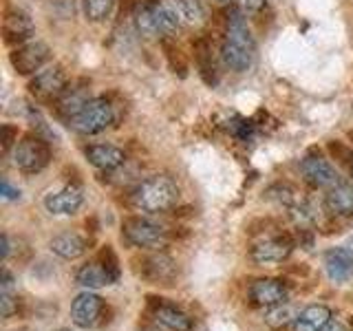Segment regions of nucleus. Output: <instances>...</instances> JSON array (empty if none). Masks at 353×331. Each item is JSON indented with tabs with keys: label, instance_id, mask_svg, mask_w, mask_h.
<instances>
[{
	"label": "nucleus",
	"instance_id": "1a4fd4ad",
	"mask_svg": "<svg viewBox=\"0 0 353 331\" xmlns=\"http://www.w3.org/2000/svg\"><path fill=\"white\" fill-rule=\"evenodd\" d=\"M75 281L84 290H102V287L110 285L117 281V268H115V259L106 263V261H91L82 265L75 274Z\"/></svg>",
	"mask_w": 353,
	"mask_h": 331
},
{
	"label": "nucleus",
	"instance_id": "473e14b6",
	"mask_svg": "<svg viewBox=\"0 0 353 331\" xmlns=\"http://www.w3.org/2000/svg\"><path fill=\"white\" fill-rule=\"evenodd\" d=\"M9 252H11V245H9V237L3 234V261L9 259Z\"/></svg>",
	"mask_w": 353,
	"mask_h": 331
},
{
	"label": "nucleus",
	"instance_id": "9d476101",
	"mask_svg": "<svg viewBox=\"0 0 353 331\" xmlns=\"http://www.w3.org/2000/svg\"><path fill=\"white\" fill-rule=\"evenodd\" d=\"M3 36L7 44H25L33 36V20L25 9L7 7L3 16Z\"/></svg>",
	"mask_w": 353,
	"mask_h": 331
},
{
	"label": "nucleus",
	"instance_id": "cd10ccee",
	"mask_svg": "<svg viewBox=\"0 0 353 331\" xmlns=\"http://www.w3.org/2000/svg\"><path fill=\"white\" fill-rule=\"evenodd\" d=\"M115 9V0H84V11L86 18L91 22H102L106 20Z\"/></svg>",
	"mask_w": 353,
	"mask_h": 331
},
{
	"label": "nucleus",
	"instance_id": "e433bc0d",
	"mask_svg": "<svg viewBox=\"0 0 353 331\" xmlns=\"http://www.w3.org/2000/svg\"><path fill=\"white\" fill-rule=\"evenodd\" d=\"M351 174H353V163H351Z\"/></svg>",
	"mask_w": 353,
	"mask_h": 331
},
{
	"label": "nucleus",
	"instance_id": "dca6fc26",
	"mask_svg": "<svg viewBox=\"0 0 353 331\" xmlns=\"http://www.w3.org/2000/svg\"><path fill=\"white\" fill-rule=\"evenodd\" d=\"M152 320L154 325L163 331H192V318L179 307L170 303H154L152 305Z\"/></svg>",
	"mask_w": 353,
	"mask_h": 331
},
{
	"label": "nucleus",
	"instance_id": "a211bd4d",
	"mask_svg": "<svg viewBox=\"0 0 353 331\" xmlns=\"http://www.w3.org/2000/svg\"><path fill=\"white\" fill-rule=\"evenodd\" d=\"M84 154H86V159L95 166V168L104 170V172L115 170L126 161L124 150L113 146V143H93V146L84 148Z\"/></svg>",
	"mask_w": 353,
	"mask_h": 331
},
{
	"label": "nucleus",
	"instance_id": "6e6552de",
	"mask_svg": "<svg viewBox=\"0 0 353 331\" xmlns=\"http://www.w3.org/2000/svg\"><path fill=\"white\" fill-rule=\"evenodd\" d=\"M104 312V301L93 290H84L75 296L71 303V318L80 329H91L97 325L99 316Z\"/></svg>",
	"mask_w": 353,
	"mask_h": 331
},
{
	"label": "nucleus",
	"instance_id": "a878e982",
	"mask_svg": "<svg viewBox=\"0 0 353 331\" xmlns=\"http://www.w3.org/2000/svg\"><path fill=\"white\" fill-rule=\"evenodd\" d=\"M161 49H163L165 60H168V64H170V69L179 77H185L188 75V62L183 58L181 49L176 47V44L170 38H161Z\"/></svg>",
	"mask_w": 353,
	"mask_h": 331
},
{
	"label": "nucleus",
	"instance_id": "ddd939ff",
	"mask_svg": "<svg viewBox=\"0 0 353 331\" xmlns=\"http://www.w3.org/2000/svg\"><path fill=\"white\" fill-rule=\"evenodd\" d=\"M91 95H88V86L86 82H73L62 91V95L55 99V110L58 115L64 117L66 121H71L80 110L91 102Z\"/></svg>",
	"mask_w": 353,
	"mask_h": 331
},
{
	"label": "nucleus",
	"instance_id": "7c9ffc66",
	"mask_svg": "<svg viewBox=\"0 0 353 331\" xmlns=\"http://www.w3.org/2000/svg\"><path fill=\"white\" fill-rule=\"evenodd\" d=\"M236 7L241 9V14H259V11L265 7V0H236Z\"/></svg>",
	"mask_w": 353,
	"mask_h": 331
},
{
	"label": "nucleus",
	"instance_id": "72a5a7b5",
	"mask_svg": "<svg viewBox=\"0 0 353 331\" xmlns=\"http://www.w3.org/2000/svg\"><path fill=\"white\" fill-rule=\"evenodd\" d=\"M323 331H347V329L342 327L340 323H329V325H327V327H325Z\"/></svg>",
	"mask_w": 353,
	"mask_h": 331
},
{
	"label": "nucleus",
	"instance_id": "7ed1b4c3",
	"mask_svg": "<svg viewBox=\"0 0 353 331\" xmlns=\"http://www.w3.org/2000/svg\"><path fill=\"white\" fill-rule=\"evenodd\" d=\"M115 119V110L110 106L106 97H93L80 113H77L69 126L80 132V135H97V132L106 130Z\"/></svg>",
	"mask_w": 353,
	"mask_h": 331
},
{
	"label": "nucleus",
	"instance_id": "c756f323",
	"mask_svg": "<svg viewBox=\"0 0 353 331\" xmlns=\"http://www.w3.org/2000/svg\"><path fill=\"white\" fill-rule=\"evenodd\" d=\"M16 143H18V128L11 124H5L3 126V152L14 150Z\"/></svg>",
	"mask_w": 353,
	"mask_h": 331
},
{
	"label": "nucleus",
	"instance_id": "6ab92c4d",
	"mask_svg": "<svg viewBox=\"0 0 353 331\" xmlns=\"http://www.w3.org/2000/svg\"><path fill=\"white\" fill-rule=\"evenodd\" d=\"M49 248H51V252L55 254V257H60L64 261H75V259L84 257L86 239L77 234V232H62V234L51 239Z\"/></svg>",
	"mask_w": 353,
	"mask_h": 331
},
{
	"label": "nucleus",
	"instance_id": "f257e3e1",
	"mask_svg": "<svg viewBox=\"0 0 353 331\" xmlns=\"http://www.w3.org/2000/svg\"><path fill=\"white\" fill-rule=\"evenodd\" d=\"M256 58V44L245 22V14L239 7L228 9L225 14V38L221 44V60L234 73H245L252 69Z\"/></svg>",
	"mask_w": 353,
	"mask_h": 331
},
{
	"label": "nucleus",
	"instance_id": "f03ea898",
	"mask_svg": "<svg viewBox=\"0 0 353 331\" xmlns=\"http://www.w3.org/2000/svg\"><path fill=\"white\" fill-rule=\"evenodd\" d=\"M176 201H179V185H176L170 177L165 174H154L137 183L135 190L130 192V203L139 212L157 214L170 210Z\"/></svg>",
	"mask_w": 353,
	"mask_h": 331
},
{
	"label": "nucleus",
	"instance_id": "2f4dec72",
	"mask_svg": "<svg viewBox=\"0 0 353 331\" xmlns=\"http://www.w3.org/2000/svg\"><path fill=\"white\" fill-rule=\"evenodd\" d=\"M0 194H3L5 201H11V199H18L20 197V190L11 185L9 179H3V183H0Z\"/></svg>",
	"mask_w": 353,
	"mask_h": 331
},
{
	"label": "nucleus",
	"instance_id": "9b49d317",
	"mask_svg": "<svg viewBox=\"0 0 353 331\" xmlns=\"http://www.w3.org/2000/svg\"><path fill=\"white\" fill-rule=\"evenodd\" d=\"M301 172L305 177V181L312 188H327L329 190V188L340 183L338 170L327 159L316 157V154H309V157L301 161Z\"/></svg>",
	"mask_w": 353,
	"mask_h": 331
},
{
	"label": "nucleus",
	"instance_id": "aec40b11",
	"mask_svg": "<svg viewBox=\"0 0 353 331\" xmlns=\"http://www.w3.org/2000/svg\"><path fill=\"white\" fill-rule=\"evenodd\" d=\"M331 323V309L327 305H309L298 312L292 331H323Z\"/></svg>",
	"mask_w": 353,
	"mask_h": 331
},
{
	"label": "nucleus",
	"instance_id": "f704fd0d",
	"mask_svg": "<svg viewBox=\"0 0 353 331\" xmlns=\"http://www.w3.org/2000/svg\"><path fill=\"white\" fill-rule=\"evenodd\" d=\"M58 331H71V329H58Z\"/></svg>",
	"mask_w": 353,
	"mask_h": 331
},
{
	"label": "nucleus",
	"instance_id": "0eeeda50",
	"mask_svg": "<svg viewBox=\"0 0 353 331\" xmlns=\"http://www.w3.org/2000/svg\"><path fill=\"white\" fill-rule=\"evenodd\" d=\"M66 86H69V77H66L64 69L60 64H53L47 69H40L31 77L29 93L40 102H55Z\"/></svg>",
	"mask_w": 353,
	"mask_h": 331
},
{
	"label": "nucleus",
	"instance_id": "b1692460",
	"mask_svg": "<svg viewBox=\"0 0 353 331\" xmlns=\"http://www.w3.org/2000/svg\"><path fill=\"white\" fill-rule=\"evenodd\" d=\"M150 5H152V14H154V20H157V29L161 33V38H174L181 29L179 18H176L179 14L163 3H150Z\"/></svg>",
	"mask_w": 353,
	"mask_h": 331
},
{
	"label": "nucleus",
	"instance_id": "412c9836",
	"mask_svg": "<svg viewBox=\"0 0 353 331\" xmlns=\"http://www.w3.org/2000/svg\"><path fill=\"white\" fill-rule=\"evenodd\" d=\"M325 205L329 208V212H334L338 217L353 214V183L340 181L334 188H329V192L325 197Z\"/></svg>",
	"mask_w": 353,
	"mask_h": 331
},
{
	"label": "nucleus",
	"instance_id": "f8f14e48",
	"mask_svg": "<svg viewBox=\"0 0 353 331\" xmlns=\"http://www.w3.org/2000/svg\"><path fill=\"white\" fill-rule=\"evenodd\" d=\"M44 210L49 214L55 217H66V214H75L77 210L84 203V194L77 190L75 185H64L60 190H51L44 194Z\"/></svg>",
	"mask_w": 353,
	"mask_h": 331
},
{
	"label": "nucleus",
	"instance_id": "4468645a",
	"mask_svg": "<svg viewBox=\"0 0 353 331\" xmlns=\"http://www.w3.org/2000/svg\"><path fill=\"white\" fill-rule=\"evenodd\" d=\"M285 296L287 290L283 281H276V279H256L250 285V298L252 303L256 307L263 309H272L276 305H283L285 303Z\"/></svg>",
	"mask_w": 353,
	"mask_h": 331
},
{
	"label": "nucleus",
	"instance_id": "f3484780",
	"mask_svg": "<svg viewBox=\"0 0 353 331\" xmlns=\"http://www.w3.org/2000/svg\"><path fill=\"white\" fill-rule=\"evenodd\" d=\"M290 254H292V243L287 239L276 237V239H265L256 243V245L252 248L250 257L259 265H276V263H283Z\"/></svg>",
	"mask_w": 353,
	"mask_h": 331
},
{
	"label": "nucleus",
	"instance_id": "4be33fe9",
	"mask_svg": "<svg viewBox=\"0 0 353 331\" xmlns=\"http://www.w3.org/2000/svg\"><path fill=\"white\" fill-rule=\"evenodd\" d=\"M174 272H176L174 261L170 257H165V254H152V257L143 259L141 274L152 283H168L172 281Z\"/></svg>",
	"mask_w": 353,
	"mask_h": 331
},
{
	"label": "nucleus",
	"instance_id": "5701e85b",
	"mask_svg": "<svg viewBox=\"0 0 353 331\" xmlns=\"http://www.w3.org/2000/svg\"><path fill=\"white\" fill-rule=\"evenodd\" d=\"M194 60H196V66H199V73H201L203 82L208 86H214L216 84V69H214V60H212V47H210V42L205 38H199L194 44Z\"/></svg>",
	"mask_w": 353,
	"mask_h": 331
},
{
	"label": "nucleus",
	"instance_id": "c85d7f7f",
	"mask_svg": "<svg viewBox=\"0 0 353 331\" xmlns=\"http://www.w3.org/2000/svg\"><path fill=\"white\" fill-rule=\"evenodd\" d=\"M298 314H294L290 307H283V305H276L272 309H268V318H265V323L270 327H285V325H294Z\"/></svg>",
	"mask_w": 353,
	"mask_h": 331
},
{
	"label": "nucleus",
	"instance_id": "39448f33",
	"mask_svg": "<svg viewBox=\"0 0 353 331\" xmlns=\"http://www.w3.org/2000/svg\"><path fill=\"white\" fill-rule=\"evenodd\" d=\"M121 237L132 248L141 250H159L165 243V230L143 217H130L121 225Z\"/></svg>",
	"mask_w": 353,
	"mask_h": 331
},
{
	"label": "nucleus",
	"instance_id": "c9c22d12",
	"mask_svg": "<svg viewBox=\"0 0 353 331\" xmlns=\"http://www.w3.org/2000/svg\"><path fill=\"white\" fill-rule=\"evenodd\" d=\"M219 3H228V0H219Z\"/></svg>",
	"mask_w": 353,
	"mask_h": 331
},
{
	"label": "nucleus",
	"instance_id": "2eb2a0df",
	"mask_svg": "<svg viewBox=\"0 0 353 331\" xmlns=\"http://www.w3.org/2000/svg\"><path fill=\"white\" fill-rule=\"evenodd\" d=\"M325 272L334 283L345 285L353 276V252L349 248H331L325 252Z\"/></svg>",
	"mask_w": 353,
	"mask_h": 331
},
{
	"label": "nucleus",
	"instance_id": "423d86ee",
	"mask_svg": "<svg viewBox=\"0 0 353 331\" xmlns=\"http://www.w3.org/2000/svg\"><path fill=\"white\" fill-rule=\"evenodd\" d=\"M51 58V49L42 40H29L9 53V62L18 75H36Z\"/></svg>",
	"mask_w": 353,
	"mask_h": 331
},
{
	"label": "nucleus",
	"instance_id": "393cba45",
	"mask_svg": "<svg viewBox=\"0 0 353 331\" xmlns=\"http://www.w3.org/2000/svg\"><path fill=\"white\" fill-rule=\"evenodd\" d=\"M135 25H137V31L141 36L146 38H154V36H161L159 29H157V20H154V14H152V5L150 3H139L135 7Z\"/></svg>",
	"mask_w": 353,
	"mask_h": 331
},
{
	"label": "nucleus",
	"instance_id": "bb28decb",
	"mask_svg": "<svg viewBox=\"0 0 353 331\" xmlns=\"http://www.w3.org/2000/svg\"><path fill=\"white\" fill-rule=\"evenodd\" d=\"M174 7H176V14L183 22L188 25H199L203 20V5L201 0H174Z\"/></svg>",
	"mask_w": 353,
	"mask_h": 331
},
{
	"label": "nucleus",
	"instance_id": "20e7f679",
	"mask_svg": "<svg viewBox=\"0 0 353 331\" xmlns=\"http://www.w3.org/2000/svg\"><path fill=\"white\" fill-rule=\"evenodd\" d=\"M11 159H14V166L18 170L27 172V174H33V172H40L49 166L51 161V148L49 143L44 141L42 137H33V135H27L22 137L14 150H11Z\"/></svg>",
	"mask_w": 353,
	"mask_h": 331
}]
</instances>
